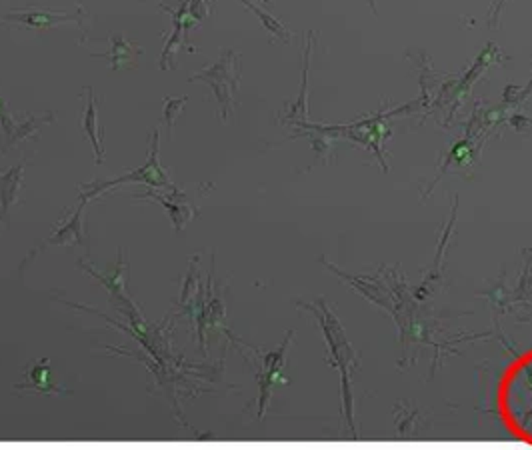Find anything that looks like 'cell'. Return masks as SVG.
<instances>
[{
	"instance_id": "obj_1",
	"label": "cell",
	"mask_w": 532,
	"mask_h": 450,
	"mask_svg": "<svg viewBox=\"0 0 532 450\" xmlns=\"http://www.w3.org/2000/svg\"><path fill=\"white\" fill-rule=\"evenodd\" d=\"M298 307L316 314V320L322 328L324 341H327L330 348V360L334 362V366L338 368V373L343 376L346 420H348V426L354 428V419H352V374L357 373V366H359V355L350 346V342L346 341L345 328L338 323V318L334 316V312L330 311L322 298L316 304H302L300 302Z\"/></svg>"
},
{
	"instance_id": "obj_2",
	"label": "cell",
	"mask_w": 532,
	"mask_h": 450,
	"mask_svg": "<svg viewBox=\"0 0 532 450\" xmlns=\"http://www.w3.org/2000/svg\"><path fill=\"white\" fill-rule=\"evenodd\" d=\"M235 52L228 50V52L220 59L219 64H214L212 68L203 70V72H198V75L192 77V80H204V82H208V84L214 88V94L219 96V100L222 102L224 110L233 109V100H235L236 86H238L235 70Z\"/></svg>"
},
{
	"instance_id": "obj_3",
	"label": "cell",
	"mask_w": 532,
	"mask_h": 450,
	"mask_svg": "<svg viewBox=\"0 0 532 450\" xmlns=\"http://www.w3.org/2000/svg\"><path fill=\"white\" fill-rule=\"evenodd\" d=\"M295 336V332H288L286 341L282 342L281 350L279 352H268L263 357V364H260V373H258V382H260V410H258V417L263 419L265 417L266 404L270 401V392H272V387L276 382H286L281 376L282 366H284V350L288 346L290 339Z\"/></svg>"
},
{
	"instance_id": "obj_4",
	"label": "cell",
	"mask_w": 532,
	"mask_h": 450,
	"mask_svg": "<svg viewBox=\"0 0 532 450\" xmlns=\"http://www.w3.org/2000/svg\"><path fill=\"white\" fill-rule=\"evenodd\" d=\"M22 171H24V164H18L4 176H0V222L6 220L10 206L16 202L18 190L22 185Z\"/></svg>"
},
{
	"instance_id": "obj_5",
	"label": "cell",
	"mask_w": 532,
	"mask_h": 450,
	"mask_svg": "<svg viewBox=\"0 0 532 450\" xmlns=\"http://www.w3.org/2000/svg\"><path fill=\"white\" fill-rule=\"evenodd\" d=\"M82 126L86 137L93 142L94 150H96V162H102V150H100V137H98V116H96V104H94V96H91L88 107L84 110V118H82Z\"/></svg>"
},
{
	"instance_id": "obj_6",
	"label": "cell",
	"mask_w": 532,
	"mask_h": 450,
	"mask_svg": "<svg viewBox=\"0 0 532 450\" xmlns=\"http://www.w3.org/2000/svg\"><path fill=\"white\" fill-rule=\"evenodd\" d=\"M80 215L82 210H79V215H75V218L64 224L63 228L58 233L54 234L48 242L50 245H68V242H82V236H80Z\"/></svg>"
},
{
	"instance_id": "obj_7",
	"label": "cell",
	"mask_w": 532,
	"mask_h": 450,
	"mask_svg": "<svg viewBox=\"0 0 532 450\" xmlns=\"http://www.w3.org/2000/svg\"><path fill=\"white\" fill-rule=\"evenodd\" d=\"M24 387L36 388V390H40V392H61V388L52 385V380H50V371H48L45 360L31 373V385H24Z\"/></svg>"
},
{
	"instance_id": "obj_8",
	"label": "cell",
	"mask_w": 532,
	"mask_h": 450,
	"mask_svg": "<svg viewBox=\"0 0 532 450\" xmlns=\"http://www.w3.org/2000/svg\"><path fill=\"white\" fill-rule=\"evenodd\" d=\"M185 102H187V98H180V100H166V110H164V118H166V125H169V130L173 128L174 125V118H176V114L180 112V109L185 107Z\"/></svg>"
}]
</instances>
